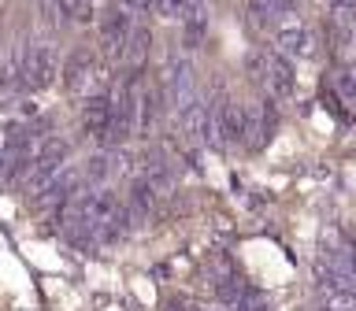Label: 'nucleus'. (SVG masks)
Here are the masks:
<instances>
[{
  "label": "nucleus",
  "instance_id": "obj_1",
  "mask_svg": "<svg viewBox=\"0 0 356 311\" xmlns=\"http://www.w3.org/2000/svg\"><path fill=\"white\" fill-rule=\"evenodd\" d=\"M19 74L22 89H44L60 74V56L52 44H26V49H19Z\"/></svg>",
  "mask_w": 356,
  "mask_h": 311
},
{
  "label": "nucleus",
  "instance_id": "obj_2",
  "mask_svg": "<svg viewBox=\"0 0 356 311\" xmlns=\"http://www.w3.org/2000/svg\"><path fill=\"white\" fill-rule=\"evenodd\" d=\"M160 89H163V100L171 104L175 111H182L193 104V67H189L186 56H171L163 63V74H160Z\"/></svg>",
  "mask_w": 356,
  "mask_h": 311
},
{
  "label": "nucleus",
  "instance_id": "obj_3",
  "mask_svg": "<svg viewBox=\"0 0 356 311\" xmlns=\"http://www.w3.org/2000/svg\"><path fill=\"white\" fill-rule=\"evenodd\" d=\"M130 30H134V15L122 11L119 4L108 8V15L100 19V49H104L108 60H122L130 44Z\"/></svg>",
  "mask_w": 356,
  "mask_h": 311
},
{
  "label": "nucleus",
  "instance_id": "obj_4",
  "mask_svg": "<svg viewBox=\"0 0 356 311\" xmlns=\"http://www.w3.org/2000/svg\"><path fill=\"white\" fill-rule=\"evenodd\" d=\"M216 108V144L249 141V108L241 104H211Z\"/></svg>",
  "mask_w": 356,
  "mask_h": 311
},
{
  "label": "nucleus",
  "instance_id": "obj_5",
  "mask_svg": "<svg viewBox=\"0 0 356 311\" xmlns=\"http://www.w3.org/2000/svg\"><path fill=\"white\" fill-rule=\"evenodd\" d=\"M275 41H278V52L293 56V60H308V56H316V33H312L305 22H297V19L282 22L278 33H275Z\"/></svg>",
  "mask_w": 356,
  "mask_h": 311
},
{
  "label": "nucleus",
  "instance_id": "obj_6",
  "mask_svg": "<svg viewBox=\"0 0 356 311\" xmlns=\"http://www.w3.org/2000/svg\"><path fill=\"white\" fill-rule=\"evenodd\" d=\"M264 82L271 85V96H289L293 93V67L282 60V52H267V74Z\"/></svg>",
  "mask_w": 356,
  "mask_h": 311
},
{
  "label": "nucleus",
  "instance_id": "obj_7",
  "mask_svg": "<svg viewBox=\"0 0 356 311\" xmlns=\"http://www.w3.org/2000/svg\"><path fill=\"white\" fill-rule=\"evenodd\" d=\"M141 182H149L156 193H167V189L175 185V174H171V163L163 160V156H149L141 167Z\"/></svg>",
  "mask_w": 356,
  "mask_h": 311
},
{
  "label": "nucleus",
  "instance_id": "obj_8",
  "mask_svg": "<svg viewBox=\"0 0 356 311\" xmlns=\"http://www.w3.org/2000/svg\"><path fill=\"white\" fill-rule=\"evenodd\" d=\"M182 22H186V30H182V44H186V49H197V44L208 37V11H204V4L193 8V15L182 19Z\"/></svg>",
  "mask_w": 356,
  "mask_h": 311
},
{
  "label": "nucleus",
  "instance_id": "obj_9",
  "mask_svg": "<svg viewBox=\"0 0 356 311\" xmlns=\"http://www.w3.org/2000/svg\"><path fill=\"white\" fill-rule=\"evenodd\" d=\"M156 200H160V193H156V189L149 185V182H134L130 185V211L134 215H149V211L156 208Z\"/></svg>",
  "mask_w": 356,
  "mask_h": 311
},
{
  "label": "nucleus",
  "instance_id": "obj_10",
  "mask_svg": "<svg viewBox=\"0 0 356 311\" xmlns=\"http://www.w3.org/2000/svg\"><path fill=\"white\" fill-rule=\"evenodd\" d=\"M111 174H115V156L111 152H97L93 160H89V167H86V182H93V185L108 182Z\"/></svg>",
  "mask_w": 356,
  "mask_h": 311
},
{
  "label": "nucleus",
  "instance_id": "obj_11",
  "mask_svg": "<svg viewBox=\"0 0 356 311\" xmlns=\"http://www.w3.org/2000/svg\"><path fill=\"white\" fill-rule=\"evenodd\" d=\"M156 93H141L138 96V115H134V130L138 133H149L152 130V122H156Z\"/></svg>",
  "mask_w": 356,
  "mask_h": 311
},
{
  "label": "nucleus",
  "instance_id": "obj_12",
  "mask_svg": "<svg viewBox=\"0 0 356 311\" xmlns=\"http://www.w3.org/2000/svg\"><path fill=\"white\" fill-rule=\"evenodd\" d=\"M327 4L334 8V15H353L356 11V0H327Z\"/></svg>",
  "mask_w": 356,
  "mask_h": 311
},
{
  "label": "nucleus",
  "instance_id": "obj_13",
  "mask_svg": "<svg viewBox=\"0 0 356 311\" xmlns=\"http://www.w3.org/2000/svg\"><path fill=\"white\" fill-rule=\"evenodd\" d=\"M345 19H349V33H353V41H356V11H353V15H345Z\"/></svg>",
  "mask_w": 356,
  "mask_h": 311
}]
</instances>
